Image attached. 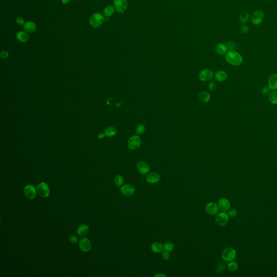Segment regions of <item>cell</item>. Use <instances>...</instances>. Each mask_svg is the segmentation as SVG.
<instances>
[{"mask_svg":"<svg viewBox=\"0 0 277 277\" xmlns=\"http://www.w3.org/2000/svg\"><path fill=\"white\" fill-rule=\"evenodd\" d=\"M225 59L229 64L233 66L241 65L243 62V59L239 53L234 51H229L226 54Z\"/></svg>","mask_w":277,"mask_h":277,"instance_id":"6da1fadb","label":"cell"},{"mask_svg":"<svg viewBox=\"0 0 277 277\" xmlns=\"http://www.w3.org/2000/svg\"><path fill=\"white\" fill-rule=\"evenodd\" d=\"M105 21L104 15L99 12H95L89 18V24L94 28L101 26Z\"/></svg>","mask_w":277,"mask_h":277,"instance_id":"7a4b0ae2","label":"cell"},{"mask_svg":"<svg viewBox=\"0 0 277 277\" xmlns=\"http://www.w3.org/2000/svg\"><path fill=\"white\" fill-rule=\"evenodd\" d=\"M236 251L234 248L231 247L225 248L222 252V259L227 262H230L233 261L236 258Z\"/></svg>","mask_w":277,"mask_h":277,"instance_id":"3957f363","label":"cell"},{"mask_svg":"<svg viewBox=\"0 0 277 277\" xmlns=\"http://www.w3.org/2000/svg\"><path fill=\"white\" fill-rule=\"evenodd\" d=\"M128 147L131 150H137L141 145V139L138 135H133L128 140Z\"/></svg>","mask_w":277,"mask_h":277,"instance_id":"277c9868","label":"cell"},{"mask_svg":"<svg viewBox=\"0 0 277 277\" xmlns=\"http://www.w3.org/2000/svg\"><path fill=\"white\" fill-rule=\"evenodd\" d=\"M229 215L224 211L218 213L215 217V220L217 224L220 226H225L229 222Z\"/></svg>","mask_w":277,"mask_h":277,"instance_id":"5b68a950","label":"cell"},{"mask_svg":"<svg viewBox=\"0 0 277 277\" xmlns=\"http://www.w3.org/2000/svg\"><path fill=\"white\" fill-rule=\"evenodd\" d=\"M114 7L118 13H123L126 12L128 7L127 0H114Z\"/></svg>","mask_w":277,"mask_h":277,"instance_id":"8992f818","label":"cell"},{"mask_svg":"<svg viewBox=\"0 0 277 277\" xmlns=\"http://www.w3.org/2000/svg\"><path fill=\"white\" fill-rule=\"evenodd\" d=\"M264 19V14L262 10H257L253 12L251 16V21L254 25H259L262 23Z\"/></svg>","mask_w":277,"mask_h":277,"instance_id":"52a82bcc","label":"cell"},{"mask_svg":"<svg viewBox=\"0 0 277 277\" xmlns=\"http://www.w3.org/2000/svg\"><path fill=\"white\" fill-rule=\"evenodd\" d=\"M36 190L39 195L42 198H46L48 197L50 194V189L47 183H39L37 186Z\"/></svg>","mask_w":277,"mask_h":277,"instance_id":"ba28073f","label":"cell"},{"mask_svg":"<svg viewBox=\"0 0 277 277\" xmlns=\"http://www.w3.org/2000/svg\"><path fill=\"white\" fill-rule=\"evenodd\" d=\"M36 188L32 185H27L24 189V194L25 197L29 200H33L36 197Z\"/></svg>","mask_w":277,"mask_h":277,"instance_id":"9c48e42d","label":"cell"},{"mask_svg":"<svg viewBox=\"0 0 277 277\" xmlns=\"http://www.w3.org/2000/svg\"><path fill=\"white\" fill-rule=\"evenodd\" d=\"M213 77V72L210 69H205L201 70L199 74V78L202 81H208Z\"/></svg>","mask_w":277,"mask_h":277,"instance_id":"30bf717a","label":"cell"},{"mask_svg":"<svg viewBox=\"0 0 277 277\" xmlns=\"http://www.w3.org/2000/svg\"><path fill=\"white\" fill-rule=\"evenodd\" d=\"M135 192V187L131 184H126L123 186L121 188V193L126 197H130L133 195Z\"/></svg>","mask_w":277,"mask_h":277,"instance_id":"8fae6325","label":"cell"},{"mask_svg":"<svg viewBox=\"0 0 277 277\" xmlns=\"http://www.w3.org/2000/svg\"><path fill=\"white\" fill-rule=\"evenodd\" d=\"M137 170L141 174L145 175L149 173L150 167L149 165L144 161H139L137 165Z\"/></svg>","mask_w":277,"mask_h":277,"instance_id":"7c38bea8","label":"cell"},{"mask_svg":"<svg viewBox=\"0 0 277 277\" xmlns=\"http://www.w3.org/2000/svg\"><path fill=\"white\" fill-rule=\"evenodd\" d=\"M79 247L81 251L84 252H87L90 251V250L92 248V243L88 239L84 238L80 240L79 242Z\"/></svg>","mask_w":277,"mask_h":277,"instance_id":"4fadbf2b","label":"cell"},{"mask_svg":"<svg viewBox=\"0 0 277 277\" xmlns=\"http://www.w3.org/2000/svg\"><path fill=\"white\" fill-rule=\"evenodd\" d=\"M206 211L210 215H215L219 212V208L215 202H210L205 207Z\"/></svg>","mask_w":277,"mask_h":277,"instance_id":"5bb4252c","label":"cell"},{"mask_svg":"<svg viewBox=\"0 0 277 277\" xmlns=\"http://www.w3.org/2000/svg\"><path fill=\"white\" fill-rule=\"evenodd\" d=\"M146 180L148 183L154 184L159 182L160 180V176L159 174L156 172H150V173L147 174Z\"/></svg>","mask_w":277,"mask_h":277,"instance_id":"9a60e30c","label":"cell"},{"mask_svg":"<svg viewBox=\"0 0 277 277\" xmlns=\"http://www.w3.org/2000/svg\"><path fill=\"white\" fill-rule=\"evenodd\" d=\"M218 206L219 209L222 211H227L231 208V204L227 199L226 198H222L218 201Z\"/></svg>","mask_w":277,"mask_h":277,"instance_id":"2e32d148","label":"cell"},{"mask_svg":"<svg viewBox=\"0 0 277 277\" xmlns=\"http://www.w3.org/2000/svg\"><path fill=\"white\" fill-rule=\"evenodd\" d=\"M268 86L271 90H277V74L270 76L268 80Z\"/></svg>","mask_w":277,"mask_h":277,"instance_id":"e0dca14e","label":"cell"},{"mask_svg":"<svg viewBox=\"0 0 277 277\" xmlns=\"http://www.w3.org/2000/svg\"><path fill=\"white\" fill-rule=\"evenodd\" d=\"M16 37L18 41L20 42L24 43L28 41L29 39V36L28 33L25 31H19L17 32Z\"/></svg>","mask_w":277,"mask_h":277,"instance_id":"ac0fdd59","label":"cell"},{"mask_svg":"<svg viewBox=\"0 0 277 277\" xmlns=\"http://www.w3.org/2000/svg\"><path fill=\"white\" fill-rule=\"evenodd\" d=\"M151 248L153 252L155 253H162L164 250V246L160 242H154L152 243Z\"/></svg>","mask_w":277,"mask_h":277,"instance_id":"d6986e66","label":"cell"},{"mask_svg":"<svg viewBox=\"0 0 277 277\" xmlns=\"http://www.w3.org/2000/svg\"><path fill=\"white\" fill-rule=\"evenodd\" d=\"M215 77L218 81L224 82L227 79V74L224 70H218L215 73Z\"/></svg>","mask_w":277,"mask_h":277,"instance_id":"ffe728a7","label":"cell"},{"mask_svg":"<svg viewBox=\"0 0 277 277\" xmlns=\"http://www.w3.org/2000/svg\"><path fill=\"white\" fill-rule=\"evenodd\" d=\"M23 29L27 33H33L36 30V24L32 21L27 22L24 24Z\"/></svg>","mask_w":277,"mask_h":277,"instance_id":"44dd1931","label":"cell"},{"mask_svg":"<svg viewBox=\"0 0 277 277\" xmlns=\"http://www.w3.org/2000/svg\"><path fill=\"white\" fill-rule=\"evenodd\" d=\"M228 49L227 48L226 45L225 44L220 43L217 44L215 48V51L217 54L220 55H224L227 53Z\"/></svg>","mask_w":277,"mask_h":277,"instance_id":"7402d4cb","label":"cell"},{"mask_svg":"<svg viewBox=\"0 0 277 277\" xmlns=\"http://www.w3.org/2000/svg\"><path fill=\"white\" fill-rule=\"evenodd\" d=\"M89 232V227L86 225H82L78 227L77 233L79 236H87Z\"/></svg>","mask_w":277,"mask_h":277,"instance_id":"603a6c76","label":"cell"},{"mask_svg":"<svg viewBox=\"0 0 277 277\" xmlns=\"http://www.w3.org/2000/svg\"><path fill=\"white\" fill-rule=\"evenodd\" d=\"M199 98L200 101L202 102L207 103L211 100V96L208 92L206 91H203L201 92L199 95Z\"/></svg>","mask_w":277,"mask_h":277,"instance_id":"cb8c5ba5","label":"cell"},{"mask_svg":"<svg viewBox=\"0 0 277 277\" xmlns=\"http://www.w3.org/2000/svg\"><path fill=\"white\" fill-rule=\"evenodd\" d=\"M115 8L112 5H108L105 8L103 12H104V16L107 17H111L114 13L115 12Z\"/></svg>","mask_w":277,"mask_h":277,"instance_id":"d4e9b609","label":"cell"},{"mask_svg":"<svg viewBox=\"0 0 277 277\" xmlns=\"http://www.w3.org/2000/svg\"><path fill=\"white\" fill-rule=\"evenodd\" d=\"M105 135L108 136L109 137H113L116 134V130L115 128L114 127L109 126L105 129Z\"/></svg>","mask_w":277,"mask_h":277,"instance_id":"484cf974","label":"cell"},{"mask_svg":"<svg viewBox=\"0 0 277 277\" xmlns=\"http://www.w3.org/2000/svg\"><path fill=\"white\" fill-rule=\"evenodd\" d=\"M268 100L271 104L277 105V90H275L270 93L268 96Z\"/></svg>","mask_w":277,"mask_h":277,"instance_id":"4316f807","label":"cell"},{"mask_svg":"<svg viewBox=\"0 0 277 277\" xmlns=\"http://www.w3.org/2000/svg\"><path fill=\"white\" fill-rule=\"evenodd\" d=\"M250 18V14L247 12H241L239 16V21L242 23H246L248 21Z\"/></svg>","mask_w":277,"mask_h":277,"instance_id":"83f0119b","label":"cell"},{"mask_svg":"<svg viewBox=\"0 0 277 277\" xmlns=\"http://www.w3.org/2000/svg\"><path fill=\"white\" fill-rule=\"evenodd\" d=\"M124 179L121 176H117L114 179V183L117 187H120L123 185Z\"/></svg>","mask_w":277,"mask_h":277,"instance_id":"f1b7e54d","label":"cell"},{"mask_svg":"<svg viewBox=\"0 0 277 277\" xmlns=\"http://www.w3.org/2000/svg\"><path fill=\"white\" fill-rule=\"evenodd\" d=\"M145 131V126L143 124H139L136 128V132L138 135H142Z\"/></svg>","mask_w":277,"mask_h":277,"instance_id":"f546056e","label":"cell"},{"mask_svg":"<svg viewBox=\"0 0 277 277\" xmlns=\"http://www.w3.org/2000/svg\"><path fill=\"white\" fill-rule=\"evenodd\" d=\"M238 268V263L236 262V261H230L229 264H228V268H229V270L231 271H234L236 270H237V268Z\"/></svg>","mask_w":277,"mask_h":277,"instance_id":"4dcf8cb0","label":"cell"},{"mask_svg":"<svg viewBox=\"0 0 277 277\" xmlns=\"http://www.w3.org/2000/svg\"><path fill=\"white\" fill-rule=\"evenodd\" d=\"M164 250L168 251L169 252H172L174 249L173 243L171 242H167L164 245Z\"/></svg>","mask_w":277,"mask_h":277,"instance_id":"1f68e13d","label":"cell"},{"mask_svg":"<svg viewBox=\"0 0 277 277\" xmlns=\"http://www.w3.org/2000/svg\"><path fill=\"white\" fill-rule=\"evenodd\" d=\"M162 257L164 260H169L171 258V255L169 252L164 250L162 252Z\"/></svg>","mask_w":277,"mask_h":277,"instance_id":"d6a6232c","label":"cell"},{"mask_svg":"<svg viewBox=\"0 0 277 277\" xmlns=\"http://www.w3.org/2000/svg\"><path fill=\"white\" fill-rule=\"evenodd\" d=\"M228 215H229V217H236L238 215V211L235 208L229 209V212H228Z\"/></svg>","mask_w":277,"mask_h":277,"instance_id":"836d02e7","label":"cell"},{"mask_svg":"<svg viewBox=\"0 0 277 277\" xmlns=\"http://www.w3.org/2000/svg\"><path fill=\"white\" fill-rule=\"evenodd\" d=\"M227 48L229 51H233L234 49L236 48V44L232 41H229L226 44Z\"/></svg>","mask_w":277,"mask_h":277,"instance_id":"e575fe53","label":"cell"},{"mask_svg":"<svg viewBox=\"0 0 277 277\" xmlns=\"http://www.w3.org/2000/svg\"><path fill=\"white\" fill-rule=\"evenodd\" d=\"M240 30H241V33L243 34H247L249 31V28H248V26L245 24L242 25L240 28Z\"/></svg>","mask_w":277,"mask_h":277,"instance_id":"d590c367","label":"cell"},{"mask_svg":"<svg viewBox=\"0 0 277 277\" xmlns=\"http://www.w3.org/2000/svg\"><path fill=\"white\" fill-rule=\"evenodd\" d=\"M16 23L17 24L20 25V26L23 25V24H25L24 19L22 17H21V16L17 17V18L16 19Z\"/></svg>","mask_w":277,"mask_h":277,"instance_id":"8d00e7d4","label":"cell"},{"mask_svg":"<svg viewBox=\"0 0 277 277\" xmlns=\"http://www.w3.org/2000/svg\"><path fill=\"white\" fill-rule=\"evenodd\" d=\"M217 87V85H216V83L215 81H210L209 84H208V88L210 89V90L211 91H214L216 88Z\"/></svg>","mask_w":277,"mask_h":277,"instance_id":"74e56055","label":"cell"},{"mask_svg":"<svg viewBox=\"0 0 277 277\" xmlns=\"http://www.w3.org/2000/svg\"><path fill=\"white\" fill-rule=\"evenodd\" d=\"M69 241H70V243H73V244H76L78 242V239L76 236H72L69 238Z\"/></svg>","mask_w":277,"mask_h":277,"instance_id":"f35d334b","label":"cell"},{"mask_svg":"<svg viewBox=\"0 0 277 277\" xmlns=\"http://www.w3.org/2000/svg\"><path fill=\"white\" fill-rule=\"evenodd\" d=\"M270 90H271V89L269 88V87L265 86V87H263V88H262L261 93L264 95H268L269 93H270Z\"/></svg>","mask_w":277,"mask_h":277,"instance_id":"ab89813d","label":"cell"},{"mask_svg":"<svg viewBox=\"0 0 277 277\" xmlns=\"http://www.w3.org/2000/svg\"><path fill=\"white\" fill-rule=\"evenodd\" d=\"M1 56L3 59H5V58H7L8 57L9 54H8L7 51H2L1 53Z\"/></svg>","mask_w":277,"mask_h":277,"instance_id":"60d3db41","label":"cell"},{"mask_svg":"<svg viewBox=\"0 0 277 277\" xmlns=\"http://www.w3.org/2000/svg\"><path fill=\"white\" fill-rule=\"evenodd\" d=\"M154 277H166V275H164V274H162V273H159V274H157V275H154Z\"/></svg>","mask_w":277,"mask_h":277,"instance_id":"b9f144b4","label":"cell"},{"mask_svg":"<svg viewBox=\"0 0 277 277\" xmlns=\"http://www.w3.org/2000/svg\"><path fill=\"white\" fill-rule=\"evenodd\" d=\"M70 0H61L62 3L64 5H67L68 3L70 2Z\"/></svg>","mask_w":277,"mask_h":277,"instance_id":"7bdbcfd3","label":"cell"},{"mask_svg":"<svg viewBox=\"0 0 277 277\" xmlns=\"http://www.w3.org/2000/svg\"><path fill=\"white\" fill-rule=\"evenodd\" d=\"M98 136H100V137H99V138H100V139H102V138H103V137H104L105 135H104V134H102V133H100Z\"/></svg>","mask_w":277,"mask_h":277,"instance_id":"ee69618b","label":"cell"},{"mask_svg":"<svg viewBox=\"0 0 277 277\" xmlns=\"http://www.w3.org/2000/svg\"><path fill=\"white\" fill-rule=\"evenodd\" d=\"M263 1H270V0H263Z\"/></svg>","mask_w":277,"mask_h":277,"instance_id":"f6af8a7d","label":"cell"},{"mask_svg":"<svg viewBox=\"0 0 277 277\" xmlns=\"http://www.w3.org/2000/svg\"><path fill=\"white\" fill-rule=\"evenodd\" d=\"M74 1H78V0H74Z\"/></svg>","mask_w":277,"mask_h":277,"instance_id":"bcb514c9","label":"cell"}]
</instances>
